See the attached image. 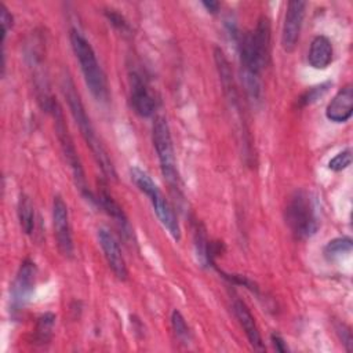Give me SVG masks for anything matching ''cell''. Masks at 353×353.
Segmentation results:
<instances>
[{"label":"cell","mask_w":353,"mask_h":353,"mask_svg":"<svg viewBox=\"0 0 353 353\" xmlns=\"http://www.w3.org/2000/svg\"><path fill=\"white\" fill-rule=\"evenodd\" d=\"M284 219L288 229L298 240H305L316 234L319 221L313 200L306 190L298 189L290 196L284 210Z\"/></svg>","instance_id":"obj_4"},{"label":"cell","mask_w":353,"mask_h":353,"mask_svg":"<svg viewBox=\"0 0 353 353\" xmlns=\"http://www.w3.org/2000/svg\"><path fill=\"white\" fill-rule=\"evenodd\" d=\"M55 314L52 313H44L41 314L37 321H36V327H34V343L36 345H47L50 343L51 338H52V332H54V325H55Z\"/></svg>","instance_id":"obj_19"},{"label":"cell","mask_w":353,"mask_h":353,"mask_svg":"<svg viewBox=\"0 0 353 353\" xmlns=\"http://www.w3.org/2000/svg\"><path fill=\"white\" fill-rule=\"evenodd\" d=\"M352 163V149L346 148L343 150H341L339 153H336L330 161H328V168L331 171L339 172L342 170H346Z\"/></svg>","instance_id":"obj_23"},{"label":"cell","mask_w":353,"mask_h":353,"mask_svg":"<svg viewBox=\"0 0 353 353\" xmlns=\"http://www.w3.org/2000/svg\"><path fill=\"white\" fill-rule=\"evenodd\" d=\"M334 58V48L331 40L324 34H317L313 37L309 52H307V62L313 69L324 70L327 69Z\"/></svg>","instance_id":"obj_15"},{"label":"cell","mask_w":353,"mask_h":353,"mask_svg":"<svg viewBox=\"0 0 353 353\" xmlns=\"http://www.w3.org/2000/svg\"><path fill=\"white\" fill-rule=\"evenodd\" d=\"M62 91L65 95V99L68 102V106L70 109L72 117L74 119L76 124L79 125V130L81 132V137L84 138L87 146L90 148L98 167L101 168L102 174L108 178V179H116L117 174L114 170V165L102 143V141L99 139L87 112L85 108L81 102V98L79 95V92L76 91L74 83L70 79L69 74H65L62 77Z\"/></svg>","instance_id":"obj_1"},{"label":"cell","mask_w":353,"mask_h":353,"mask_svg":"<svg viewBox=\"0 0 353 353\" xmlns=\"http://www.w3.org/2000/svg\"><path fill=\"white\" fill-rule=\"evenodd\" d=\"M336 331H338V334H339V336H341L342 343L345 345V349H346L347 352H350V350H352V347H353L350 328H349L347 325H345V324H339V325L336 327Z\"/></svg>","instance_id":"obj_27"},{"label":"cell","mask_w":353,"mask_h":353,"mask_svg":"<svg viewBox=\"0 0 353 353\" xmlns=\"http://www.w3.org/2000/svg\"><path fill=\"white\" fill-rule=\"evenodd\" d=\"M201 6L210 12V14H216L219 11V1H215V0H205V1H201Z\"/></svg>","instance_id":"obj_29"},{"label":"cell","mask_w":353,"mask_h":353,"mask_svg":"<svg viewBox=\"0 0 353 353\" xmlns=\"http://www.w3.org/2000/svg\"><path fill=\"white\" fill-rule=\"evenodd\" d=\"M353 248V241L350 237H336L330 240L324 248H323V254L328 261H332L335 258H339L342 255H347L352 252Z\"/></svg>","instance_id":"obj_20"},{"label":"cell","mask_w":353,"mask_h":353,"mask_svg":"<svg viewBox=\"0 0 353 353\" xmlns=\"http://www.w3.org/2000/svg\"><path fill=\"white\" fill-rule=\"evenodd\" d=\"M17 212L21 229L25 234H32L34 230V207L30 200V197L25 193L19 194L18 204H17Z\"/></svg>","instance_id":"obj_17"},{"label":"cell","mask_w":353,"mask_h":353,"mask_svg":"<svg viewBox=\"0 0 353 353\" xmlns=\"http://www.w3.org/2000/svg\"><path fill=\"white\" fill-rule=\"evenodd\" d=\"M105 15H106V18L109 19V22H110L114 28H117L119 30H128V22H127L125 18H124L121 14H119L116 10H106V11H105Z\"/></svg>","instance_id":"obj_26"},{"label":"cell","mask_w":353,"mask_h":353,"mask_svg":"<svg viewBox=\"0 0 353 353\" xmlns=\"http://www.w3.org/2000/svg\"><path fill=\"white\" fill-rule=\"evenodd\" d=\"M36 276H37V268L33 261L25 259L15 274V279L11 285V307L12 312H19L26 306V303L30 301L34 285H36Z\"/></svg>","instance_id":"obj_7"},{"label":"cell","mask_w":353,"mask_h":353,"mask_svg":"<svg viewBox=\"0 0 353 353\" xmlns=\"http://www.w3.org/2000/svg\"><path fill=\"white\" fill-rule=\"evenodd\" d=\"M152 141L159 159L160 171L172 190L179 193L181 181L176 168V159L172 146L170 125L164 116H156L152 127Z\"/></svg>","instance_id":"obj_6"},{"label":"cell","mask_w":353,"mask_h":353,"mask_svg":"<svg viewBox=\"0 0 353 353\" xmlns=\"http://www.w3.org/2000/svg\"><path fill=\"white\" fill-rule=\"evenodd\" d=\"M130 101L134 112L141 117H150L156 110V99L148 84L138 73H131L130 77Z\"/></svg>","instance_id":"obj_11"},{"label":"cell","mask_w":353,"mask_h":353,"mask_svg":"<svg viewBox=\"0 0 353 353\" xmlns=\"http://www.w3.org/2000/svg\"><path fill=\"white\" fill-rule=\"evenodd\" d=\"M233 312H234V316L239 320L243 331L245 332V336H247L250 345L254 347V350L263 352L265 350V343L262 341L259 328H258L256 321H255L252 313L250 312L248 306L243 301L234 299Z\"/></svg>","instance_id":"obj_13"},{"label":"cell","mask_w":353,"mask_h":353,"mask_svg":"<svg viewBox=\"0 0 353 353\" xmlns=\"http://www.w3.org/2000/svg\"><path fill=\"white\" fill-rule=\"evenodd\" d=\"M270 342H272L273 347H274L277 352H280V353H285V352H288L287 342L283 339V336H281L280 334L273 332V334L270 335Z\"/></svg>","instance_id":"obj_28"},{"label":"cell","mask_w":353,"mask_h":353,"mask_svg":"<svg viewBox=\"0 0 353 353\" xmlns=\"http://www.w3.org/2000/svg\"><path fill=\"white\" fill-rule=\"evenodd\" d=\"M214 59H215V65H216V70L219 74V80H221L223 92H225L228 101L230 102V105L237 106L239 97H237V90H236V84H234V79H233V72H232L228 58L225 57V54L221 48L214 50Z\"/></svg>","instance_id":"obj_16"},{"label":"cell","mask_w":353,"mask_h":353,"mask_svg":"<svg viewBox=\"0 0 353 353\" xmlns=\"http://www.w3.org/2000/svg\"><path fill=\"white\" fill-rule=\"evenodd\" d=\"M94 204L101 207L109 216H112L114 219V222L119 226L120 232L125 237L131 236V226H130V222H128V218H127L125 212L123 211L120 204L113 199V196L106 190L105 186L99 188L98 193L95 194Z\"/></svg>","instance_id":"obj_14"},{"label":"cell","mask_w":353,"mask_h":353,"mask_svg":"<svg viewBox=\"0 0 353 353\" xmlns=\"http://www.w3.org/2000/svg\"><path fill=\"white\" fill-rule=\"evenodd\" d=\"M219 273L222 274V277H225L229 283L232 284H237V285H243L245 288H248L250 291L252 292H258V285L250 280L247 276H241V274H228V273H223L222 270H219Z\"/></svg>","instance_id":"obj_25"},{"label":"cell","mask_w":353,"mask_h":353,"mask_svg":"<svg viewBox=\"0 0 353 353\" xmlns=\"http://www.w3.org/2000/svg\"><path fill=\"white\" fill-rule=\"evenodd\" d=\"M98 241H99V245L102 248L103 256H105L110 270L113 272V274L121 281L127 280L128 269H127L124 256L121 254L120 244L116 240V237L108 229L101 228L98 230Z\"/></svg>","instance_id":"obj_10"},{"label":"cell","mask_w":353,"mask_h":353,"mask_svg":"<svg viewBox=\"0 0 353 353\" xmlns=\"http://www.w3.org/2000/svg\"><path fill=\"white\" fill-rule=\"evenodd\" d=\"M306 3L302 0L288 1L281 29V46L285 52H292L298 44L303 18H305Z\"/></svg>","instance_id":"obj_9"},{"label":"cell","mask_w":353,"mask_h":353,"mask_svg":"<svg viewBox=\"0 0 353 353\" xmlns=\"http://www.w3.org/2000/svg\"><path fill=\"white\" fill-rule=\"evenodd\" d=\"M171 325H172V330L178 339H181L183 342H188L190 339L189 325H188L185 317L182 316V313L176 309L172 310V313H171Z\"/></svg>","instance_id":"obj_22"},{"label":"cell","mask_w":353,"mask_h":353,"mask_svg":"<svg viewBox=\"0 0 353 353\" xmlns=\"http://www.w3.org/2000/svg\"><path fill=\"white\" fill-rule=\"evenodd\" d=\"M130 175H131V181L134 182V185L143 194H146L149 197V201H150L160 223L167 229V232L175 241H179L181 240V228L178 223V218L175 215L174 208L171 207L168 200L164 197V194L161 193L159 186L153 182L150 175L139 167H132L130 170Z\"/></svg>","instance_id":"obj_5"},{"label":"cell","mask_w":353,"mask_h":353,"mask_svg":"<svg viewBox=\"0 0 353 353\" xmlns=\"http://www.w3.org/2000/svg\"><path fill=\"white\" fill-rule=\"evenodd\" d=\"M52 226L59 252L66 258H72L74 254V245L69 222V211L61 196H55L52 200Z\"/></svg>","instance_id":"obj_8"},{"label":"cell","mask_w":353,"mask_h":353,"mask_svg":"<svg viewBox=\"0 0 353 353\" xmlns=\"http://www.w3.org/2000/svg\"><path fill=\"white\" fill-rule=\"evenodd\" d=\"M46 112H48L52 119H54V124H55V132H57V137H58V141H59V145H61V149H62V153L65 156V160L66 163L69 164L70 170H72V174H73V178H74V182H76V186L79 188V190L81 192V194L91 203L95 201V194L87 188V183H85V176H84V170H83V165H81V161H80V157L77 154V150H76V146L73 143V139L69 134V130H68V125L65 123V117H63V112H62V108L61 105L58 103L57 98L51 97V99L48 101V103L43 108Z\"/></svg>","instance_id":"obj_3"},{"label":"cell","mask_w":353,"mask_h":353,"mask_svg":"<svg viewBox=\"0 0 353 353\" xmlns=\"http://www.w3.org/2000/svg\"><path fill=\"white\" fill-rule=\"evenodd\" d=\"M69 39H70V46L74 52V57L79 61L85 85L88 87L90 92L97 101L105 102L109 97L108 80L103 69L101 68L97 59L92 46L77 29L70 30Z\"/></svg>","instance_id":"obj_2"},{"label":"cell","mask_w":353,"mask_h":353,"mask_svg":"<svg viewBox=\"0 0 353 353\" xmlns=\"http://www.w3.org/2000/svg\"><path fill=\"white\" fill-rule=\"evenodd\" d=\"M330 87H331V81H325V83H320V84H316V85L307 88L306 91H303L301 94V97L296 101V105L299 108L313 105L314 102H317L320 98H323L328 92Z\"/></svg>","instance_id":"obj_21"},{"label":"cell","mask_w":353,"mask_h":353,"mask_svg":"<svg viewBox=\"0 0 353 353\" xmlns=\"http://www.w3.org/2000/svg\"><path fill=\"white\" fill-rule=\"evenodd\" d=\"M353 113V87L346 84L334 95L325 108V117L332 123H345Z\"/></svg>","instance_id":"obj_12"},{"label":"cell","mask_w":353,"mask_h":353,"mask_svg":"<svg viewBox=\"0 0 353 353\" xmlns=\"http://www.w3.org/2000/svg\"><path fill=\"white\" fill-rule=\"evenodd\" d=\"M0 23H1V44L4 47L6 37L14 25V17L3 3H0Z\"/></svg>","instance_id":"obj_24"},{"label":"cell","mask_w":353,"mask_h":353,"mask_svg":"<svg viewBox=\"0 0 353 353\" xmlns=\"http://www.w3.org/2000/svg\"><path fill=\"white\" fill-rule=\"evenodd\" d=\"M193 244H194V252L197 256V261L201 266H210L208 261V245L210 240L207 237L205 228L201 222H196L193 226Z\"/></svg>","instance_id":"obj_18"}]
</instances>
